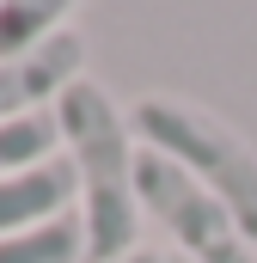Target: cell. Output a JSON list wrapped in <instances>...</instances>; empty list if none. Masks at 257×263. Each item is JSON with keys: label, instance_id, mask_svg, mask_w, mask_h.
<instances>
[{"label": "cell", "instance_id": "1", "mask_svg": "<svg viewBox=\"0 0 257 263\" xmlns=\"http://www.w3.org/2000/svg\"><path fill=\"white\" fill-rule=\"evenodd\" d=\"M62 159L80 178V220H86V263H123L141 251V196H135V135L128 110L98 80H74L56 98Z\"/></svg>", "mask_w": 257, "mask_h": 263}, {"label": "cell", "instance_id": "2", "mask_svg": "<svg viewBox=\"0 0 257 263\" xmlns=\"http://www.w3.org/2000/svg\"><path fill=\"white\" fill-rule=\"evenodd\" d=\"M128 135H135V147H153V153L178 159L257 245V147L227 117L202 110L190 98H135Z\"/></svg>", "mask_w": 257, "mask_h": 263}, {"label": "cell", "instance_id": "3", "mask_svg": "<svg viewBox=\"0 0 257 263\" xmlns=\"http://www.w3.org/2000/svg\"><path fill=\"white\" fill-rule=\"evenodd\" d=\"M135 196H141V220L166 227L172 245L184 251V263H257V245L239 233V220L178 159L135 147Z\"/></svg>", "mask_w": 257, "mask_h": 263}, {"label": "cell", "instance_id": "4", "mask_svg": "<svg viewBox=\"0 0 257 263\" xmlns=\"http://www.w3.org/2000/svg\"><path fill=\"white\" fill-rule=\"evenodd\" d=\"M74 80H86V37L80 31H62L56 43H43L25 62H0V123L56 110V98Z\"/></svg>", "mask_w": 257, "mask_h": 263}, {"label": "cell", "instance_id": "5", "mask_svg": "<svg viewBox=\"0 0 257 263\" xmlns=\"http://www.w3.org/2000/svg\"><path fill=\"white\" fill-rule=\"evenodd\" d=\"M74 202H80V178H74V165H67L62 153L43 159V165H31V172L0 178V239L56 220V214H67Z\"/></svg>", "mask_w": 257, "mask_h": 263}, {"label": "cell", "instance_id": "6", "mask_svg": "<svg viewBox=\"0 0 257 263\" xmlns=\"http://www.w3.org/2000/svg\"><path fill=\"white\" fill-rule=\"evenodd\" d=\"M74 18L67 0H0V62H25L56 43Z\"/></svg>", "mask_w": 257, "mask_h": 263}, {"label": "cell", "instance_id": "7", "mask_svg": "<svg viewBox=\"0 0 257 263\" xmlns=\"http://www.w3.org/2000/svg\"><path fill=\"white\" fill-rule=\"evenodd\" d=\"M0 263H86V220L80 208H67L43 227H25V233H6L0 239Z\"/></svg>", "mask_w": 257, "mask_h": 263}, {"label": "cell", "instance_id": "8", "mask_svg": "<svg viewBox=\"0 0 257 263\" xmlns=\"http://www.w3.org/2000/svg\"><path fill=\"white\" fill-rule=\"evenodd\" d=\"M56 147H62V123H56V110L19 117V123H0V178L56 159Z\"/></svg>", "mask_w": 257, "mask_h": 263}, {"label": "cell", "instance_id": "9", "mask_svg": "<svg viewBox=\"0 0 257 263\" xmlns=\"http://www.w3.org/2000/svg\"><path fill=\"white\" fill-rule=\"evenodd\" d=\"M123 263H166V257H153V251H135V257H123Z\"/></svg>", "mask_w": 257, "mask_h": 263}, {"label": "cell", "instance_id": "10", "mask_svg": "<svg viewBox=\"0 0 257 263\" xmlns=\"http://www.w3.org/2000/svg\"><path fill=\"white\" fill-rule=\"evenodd\" d=\"M172 263H184V257H172Z\"/></svg>", "mask_w": 257, "mask_h": 263}]
</instances>
